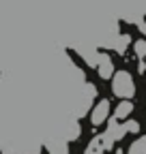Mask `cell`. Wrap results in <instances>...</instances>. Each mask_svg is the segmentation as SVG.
Returning a JSON list of instances; mask_svg holds the SVG:
<instances>
[{
  "label": "cell",
  "instance_id": "cell-1",
  "mask_svg": "<svg viewBox=\"0 0 146 154\" xmlns=\"http://www.w3.org/2000/svg\"><path fill=\"white\" fill-rule=\"evenodd\" d=\"M138 131H140V124H138V122H133V120L120 124V120L112 118V120H110V124H107V131L101 135L99 139H101L103 148H105V150H110V148L114 146V141L122 139V135H125V133H138Z\"/></svg>",
  "mask_w": 146,
  "mask_h": 154
},
{
  "label": "cell",
  "instance_id": "cell-2",
  "mask_svg": "<svg viewBox=\"0 0 146 154\" xmlns=\"http://www.w3.org/2000/svg\"><path fill=\"white\" fill-rule=\"evenodd\" d=\"M112 92L120 99H131L135 94V84L129 71H116L112 75Z\"/></svg>",
  "mask_w": 146,
  "mask_h": 154
},
{
  "label": "cell",
  "instance_id": "cell-3",
  "mask_svg": "<svg viewBox=\"0 0 146 154\" xmlns=\"http://www.w3.org/2000/svg\"><path fill=\"white\" fill-rule=\"evenodd\" d=\"M107 116H110V101L107 99H101L95 105V109L90 111V122H93L95 126H99V124H103L107 120Z\"/></svg>",
  "mask_w": 146,
  "mask_h": 154
},
{
  "label": "cell",
  "instance_id": "cell-4",
  "mask_svg": "<svg viewBox=\"0 0 146 154\" xmlns=\"http://www.w3.org/2000/svg\"><path fill=\"white\" fill-rule=\"evenodd\" d=\"M97 73H99V77H103V79H112L114 64H112V58H110L107 54H99L97 56Z\"/></svg>",
  "mask_w": 146,
  "mask_h": 154
},
{
  "label": "cell",
  "instance_id": "cell-5",
  "mask_svg": "<svg viewBox=\"0 0 146 154\" xmlns=\"http://www.w3.org/2000/svg\"><path fill=\"white\" fill-rule=\"evenodd\" d=\"M131 111H133V103H131L129 99H125L122 103L116 105V109H114V118H116V120H125V118H129Z\"/></svg>",
  "mask_w": 146,
  "mask_h": 154
},
{
  "label": "cell",
  "instance_id": "cell-6",
  "mask_svg": "<svg viewBox=\"0 0 146 154\" xmlns=\"http://www.w3.org/2000/svg\"><path fill=\"white\" fill-rule=\"evenodd\" d=\"M103 143H101V139L97 137V139H93V141H90L88 143V148L84 150V154H103Z\"/></svg>",
  "mask_w": 146,
  "mask_h": 154
},
{
  "label": "cell",
  "instance_id": "cell-7",
  "mask_svg": "<svg viewBox=\"0 0 146 154\" xmlns=\"http://www.w3.org/2000/svg\"><path fill=\"white\" fill-rule=\"evenodd\" d=\"M133 49H135L138 58H144V56H146V41H144V38H142V41H135Z\"/></svg>",
  "mask_w": 146,
  "mask_h": 154
},
{
  "label": "cell",
  "instance_id": "cell-8",
  "mask_svg": "<svg viewBox=\"0 0 146 154\" xmlns=\"http://www.w3.org/2000/svg\"><path fill=\"white\" fill-rule=\"evenodd\" d=\"M49 154H69V148H67V143H56L49 148Z\"/></svg>",
  "mask_w": 146,
  "mask_h": 154
}]
</instances>
